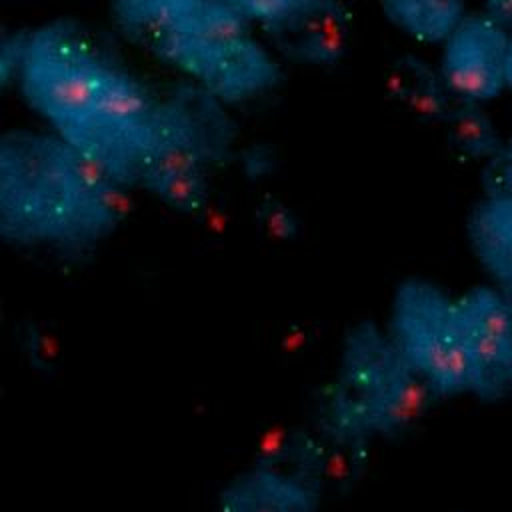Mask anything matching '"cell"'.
<instances>
[{"label": "cell", "mask_w": 512, "mask_h": 512, "mask_svg": "<svg viewBox=\"0 0 512 512\" xmlns=\"http://www.w3.org/2000/svg\"><path fill=\"white\" fill-rule=\"evenodd\" d=\"M248 22L278 24L302 16L318 0H222Z\"/></svg>", "instance_id": "12"}, {"label": "cell", "mask_w": 512, "mask_h": 512, "mask_svg": "<svg viewBox=\"0 0 512 512\" xmlns=\"http://www.w3.org/2000/svg\"><path fill=\"white\" fill-rule=\"evenodd\" d=\"M114 12L126 34L210 98H254L276 78L252 22L222 0H114Z\"/></svg>", "instance_id": "3"}, {"label": "cell", "mask_w": 512, "mask_h": 512, "mask_svg": "<svg viewBox=\"0 0 512 512\" xmlns=\"http://www.w3.org/2000/svg\"><path fill=\"white\" fill-rule=\"evenodd\" d=\"M434 404L384 322H358L344 334L334 378L320 398V430L334 446L358 454L410 432Z\"/></svg>", "instance_id": "4"}, {"label": "cell", "mask_w": 512, "mask_h": 512, "mask_svg": "<svg viewBox=\"0 0 512 512\" xmlns=\"http://www.w3.org/2000/svg\"><path fill=\"white\" fill-rule=\"evenodd\" d=\"M484 194L466 218V236L474 260L512 306V136L484 164Z\"/></svg>", "instance_id": "8"}, {"label": "cell", "mask_w": 512, "mask_h": 512, "mask_svg": "<svg viewBox=\"0 0 512 512\" xmlns=\"http://www.w3.org/2000/svg\"><path fill=\"white\" fill-rule=\"evenodd\" d=\"M506 88L512 92V34H510V46H508V62H506Z\"/></svg>", "instance_id": "14"}, {"label": "cell", "mask_w": 512, "mask_h": 512, "mask_svg": "<svg viewBox=\"0 0 512 512\" xmlns=\"http://www.w3.org/2000/svg\"><path fill=\"white\" fill-rule=\"evenodd\" d=\"M124 190L48 128L2 138L0 228L20 246L72 250L96 244L120 222Z\"/></svg>", "instance_id": "2"}, {"label": "cell", "mask_w": 512, "mask_h": 512, "mask_svg": "<svg viewBox=\"0 0 512 512\" xmlns=\"http://www.w3.org/2000/svg\"><path fill=\"white\" fill-rule=\"evenodd\" d=\"M216 124L200 108L162 102L154 150L138 186L178 210H196L208 192L210 160L216 148Z\"/></svg>", "instance_id": "6"}, {"label": "cell", "mask_w": 512, "mask_h": 512, "mask_svg": "<svg viewBox=\"0 0 512 512\" xmlns=\"http://www.w3.org/2000/svg\"><path fill=\"white\" fill-rule=\"evenodd\" d=\"M486 14L512 32V0H484Z\"/></svg>", "instance_id": "13"}, {"label": "cell", "mask_w": 512, "mask_h": 512, "mask_svg": "<svg viewBox=\"0 0 512 512\" xmlns=\"http://www.w3.org/2000/svg\"><path fill=\"white\" fill-rule=\"evenodd\" d=\"M510 34L486 12L466 14L448 34L440 74L458 102L484 104L506 88Z\"/></svg>", "instance_id": "7"}, {"label": "cell", "mask_w": 512, "mask_h": 512, "mask_svg": "<svg viewBox=\"0 0 512 512\" xmlns=\"http://www.w3.org/2000/svg\"><path fill=\"white\" fill-rule=\"evenodd\" d=\"M394 80L400 98L418 114L428 118H446L454 108V96L450 94L440 70H432L420 60L402 62Z\"/></svg>", "instance_id": "11"}, {"label": "cell", "mask_w": 512, "mask_h": 512, "mask_svg": "<svg viewBox=\"0 0 512 512\" xmlns=\"http://www.w3.org/2000/svg\"><path fill=\"white\" fill-rule=\"evenodd\" d=\"M404 2H410V0H382V6H384V12H388V10H392V8H396Z\"/></svg>", "instance_id": "15"}, {"label": "cell", "mask_w": 512, "mask_h": 512, "mask_svg": "<svg viewBox=\"0 0 512 512\" xmlns=\"http://www.w3.org/2000/svg\"><path fill=\"white\" fill-rule=\"evenodd\" d=\"M26 104L124 188L136 186L154 150L162 102L106 46L70 24H46L16 50Z\"/></svg>", "instance_id": "1"}, {"label": "cell", "mask_w": 512, "mask_h": 512, "mask_svg": "<svg viewBox=\"0 0 512 512\" xmlns=\"http://www.w3.org/2000/svg\"><path fill=\"white\" fill-rule=\"evenodd\" d=\"M446 122L454 148L474 162L486 164L504 144L498 126L482 104L458 102L446 116Z\"/></svg>", "instance_id": "10"}, {"label": "cell", "mask_w": 512, "mask_h": 512, "mask_svg": "<svg viewBox=\"0 0 512 512\" xmlns=\"http://www.w3.org/2000/svg\"><path fill=\"white\" fill-rule=\"evenodd\" d=\"M384 326L432 400H470V334L458 292L408 278L392 294Z\"/></svg>", "instance_id": "5"}, {"label": "cell", "mask_w": 512, "mask_h": 512, "mask_svg": "<svg viewBox=\"0 0 512 512\" xmlns=\"http://www.w3.org/2000/svg\"><path fill=\"white\" fill-rule=\"evenodd\" d=\"M214 512H320V488L310 470L264 460L224 484Z\"/></svg>", "instance_id": "9"}]
</instances>
